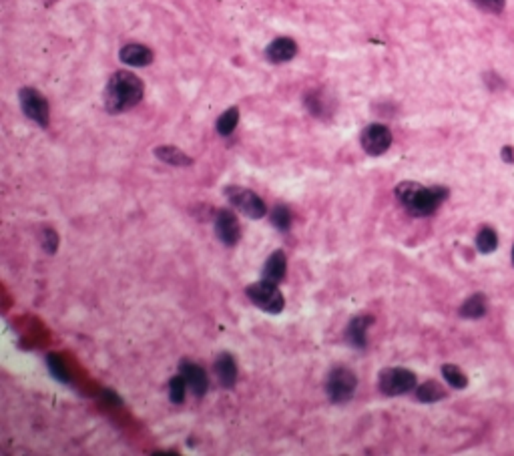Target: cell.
Here are the masks:
<instances>
[{
  "label": "cell",
  "mask_w": 514,
  "mask_h": 456,
  "mask_svg": "<svg viewBox=\"0 0 514 456\" xmlns=\"http://www.w3.org/2000/svg\"><path fill=\"white\" fill-rule=\"evenodd\" d=\"M398 203L414 217H428L448 199L446 187H424L416 181H402L394 189Z\"/></svg>",
  "instance_id": "cell-1"
},
{
  "label": "cell",
  "mask_w": 514,
  "mask_h": 456,
  "mask_svg": "<svg viewBox=\"0 0 514 456\" xmlns=\"http://www.w3.org/2000/svg\"><path fill=\"white\" fill-rule=\"evenodd\" d=\"M145 87L143 81L129 73V71H117L111 75L107 89H105V107L109 113L119 115L133 107H137L143 101Z\"/></svg>",
  "instance_id": "cell-2"
},
{
  "label": "cell",
  "mask_w": 514,
  "mask_h": 456,
  "mask_svg": "<svg viewBox=\"0 0 514 456\" xmlns=\"http://www.w3.org/2000/svg\"><path fill=\"white\" fill-rule=\"evenodd\" d=\"M326 394L333 404L350 402L358 390V376L354 370L346 366H333L326 376Z\"/></svg>",
  "instance_id": "cell-3"
},
{
  "label": "cell",
  "mask_w": 514,
  "mask_h": 456,
  "mask_svg": "<svg viewBox=\"0 0 514 456\" xmlns=\"http://www.w3.org/2000/svg\"><path fill=\"white\" fill-rule=\"evenodd\" d=\"M245 296L255 307H259L261 312L272 314V316L281 314L285 307V298H283L281 290L277 288V283L268 281V279H259V281L249 283L245 288Z\"/></svg>",
  "instance_id": "cell-4"
},
{
  "label": "cell",
  "mask_w": 514,
  "mask_h": 456,
  "mask_svg": "<svg viewBox=\"0 0 514 456\" xmlns=\"http://www.w3.org/2000/svg\"><path fill=\"white\" fill-rule=\"evenodd\" d=\"M378 388L384 396H402L416 388V374L408 368H384L378 376Z\"/></svg>",
  "instance_id": "cell-5"
},
{
  "label": "cell",
  "mask_w": 514,
  "mask_h": 456,
  "mask_svg": "<svg viewBox=\"0 0 514 456\" xmlns=\"http://www.w3.org/2000/svg\"><path fill=\"white\" fill-rule=\"evenodd\" d=\"M225 197L227 201L237 210L242 212L245 217L249 219H261L266 213H268V205L266 201L251 189H245V187H225Z\"/></svg>",
  "instance_id": "cell-6"
},
{
  "label": "cell",
  "mask_w": 514,
  "mask_h": 456,
  "mask_svg": "<svg viewBox=\"0 0 514 456\" xmlns=\"http://www.w3.org/2000/svg\"><path fill=\"white\" fill-rule=\"evenodd\" d=\"M18 101H21V109L23 113L34 121L38 127H49L51 123V107L49 101L32 87H25L18 92Z\"/></svg>",
  "instance_id": "cell-7"
},
{
  "label": "cell",
  "mask_w": 514,
  "mask_h": 456,
  "mask_svg": "<svg viewBox=\"0 0 514 456\" xmlns=\"http://www.w3.org/2000/svg\"><path fill=\"white\" fill-rule=\"evenodd\" d=\"M392 131L382 125V123H372L368 127H363L362 135H360V145L370 157H380L392 147Z\"/></svg>",
  "instance_id": "cell-8"
},
{
  "label": "cell",
  "mask_w": 514,
  "mask_h": 456,
  "mask_svg": "<svg viewBox=\"0 0 514 456\" xmlns=\"http://www.w3.org/2000/svg\"><path fill=\"white\" fill-rule=\"evenodd\" d=\"M215 236L225 247H235L242 240V225L237 215L231 210H219L213 219Z\"/></svg>",
  "instance_id": "cell-9"
},
{
  "label": "cell",
  "mask_w": 514,
  "mask_h": 456,
  "mask_svg": "<svg viewBox=\"0 0 514 456\" xmlns=\"http://www.w3.org/2000/svg\"><path fill=\"white\" fill-rule=\"evenodd\" d=\"M179 374L185 378V382H187V386L193 392V396H197V398L205 396L207 388H209V376H207L203 366L195 364L189 358H183L179 362Z\"/></svg>",
  "instance_id": "cell-10"
},
{
  "label": "cell",
  "mask_w": 514,
  "mask_h": 456,
  "mask_svg": "<svg viewBox=\"0 0 514 456\" xmlns=\"http://www.w3.org/2000/svg\"><path fill=\"white\" fill-rule=\"evenodd\" d=\"M298 55V42L290 36H279L272 40L266 49V59L273 64L290 62Z\"/></svg>",
  "instance_id": "cell-11"
},
{
  "label": "cell",
  "mask_w": 514,
  "mask_h": 456,
  "mask_svg": "<svg viewBox=\"0 0 514 456\" xmlns=\"http://www.w3.org/2000/svg\"><path fill=\"white\" fill-rule=\"evenodd\" d=\"M213 372L223 388H233L237 384V362L229 352H221L215 362H213Z\"/></svg>",
  "instance_id": "cell-12"
},
{
  "label": "cell",
  "mask_w": 514,
  "mask_h": 456,
  "mask_svg": "<svg viewBox=\"0 0 514 456\" xmlns=\"http://www.w3.org/2000/svg\"><path fill=\"white\" fill-rule=\"evenodd\" d=\"M374 324V318L372 316H354L350 322H348V328H346V342L356 348V350H363L368 346V328Z\"/></svg>",
  "instance_id": "cell-13"
},
{
  "label": "cell",
  "mask_w": 514,
  "mask_h": 456,
  "mask_svg": "<svg viewBox=\"0 0 514 456\" xmlns=\"http://www.w3.org/2000/svg\"><path fill=\"white\" fill-rule=\"evenodd\" d=\"M119 59L125 64H129V66H149L155 59V55H153V51L149 47H145V45H139V42H129V45H125L121 51H119Z\"/></svg>",
  "instance_id": "cell-14"
},
{
  "label": "cell",
  "mask_w": 514,
  "mask_h": 456,
  "mask_svg": "<svg viewBox=\"0 0 514 456\" xmlns=\"http://www.w3.org/2000/svg\"><path fill=\"white\" fill-rule=\"evenodd\" d=\"M285 272H287V257H285V253L281 249H275L272 255L266 259V264H264L261 279L279 283V281H283Z\"/></svg>",
  "instance_id": "cell-15"
},
{
  "label": "cell",
  "mask_w": 514,
  "mask_h": 456,
  "mask_svg": "<svg viewBox=\"0 0 514 456\" xmlns=\"http://www.w3.org/2000/svg\"><path fill=\"white\" fill-rule=\"evenodd\" d=\"M155 157H157L159 161L167 163V165H173V167H189V165H193V159H191L187 153H183L181 149L173 147V145L157 147V149H155Z\"/></svg>",
  "instance_id": "cell-16"
},
{
  "label": "cell",
  "mask_w": 514,
  "mask_h": 456,
  "mask_svg": "<svg viewBox=\"0 0 514 456\" xmlns=\"http://www.w3.org/2000/svg\"><path fill=\"white\" fill-rule=\"evenodd\" d=\"M458 314L462 318H466V320H478V318H483L484 314H486V298H484L483 294L470 296L464 304L460 305Z\"/></svg>",
  "instance_id": "cell-17"
},
{
  "label": "cell",
  "mask_w": 514,
  "mask_h": 456,
  "mask_svg": "<svg viewBox=\"0 0 514 456\" xmlns=\"http://www.w3.org/2000/svg\"><path fill=\"white\" fill-rule=\"evenodd\" d=\"M416 398L420 402H426V404H432V402H440L446 398V390L442 388V384H438L436 380H428L420 384L416 388Z\"/></svg>",
  "instance_id": "cell-18"
},
{
  "label": "cell",
  "mask_w": 514,
  "mask_h": 456,
  "mask_svg": "<svg viewBox=\"0 0 514 456\" xmlns=\"http://www.w3.org/2000/svg\"><path fill=\"white\" fill-rule=\"evenodd\" d=\"M240 125V109L237 107H229L225 113H221V117L215 123V129L221 137H229L233 135V131Z\"/></svg>",
  "instance_id": "cell-19"
},
{
  "label": "cell",
  "mask_w": 514,
  "mask_h": 456,
  "mask_svg": "<svg viewBox=\"0 0 514 456\" xmlns=\"http://www.w3.org/2000/svg\"><path fill=\"white\" fill-rule=\"evenodd\" d=\"M270 219H272V225L277 231H290L292 221H294V213H292V210L287 205L279 203V205H275L272 210Z\"/></svg>",
  "instance_id": "cell-20"
},
{
  "label": "cell",
  "mask_w": 514,
  "mask_h": 456,
  "mask_svg": "<svg viewBox=\"0 0 514 456\" xmlns=\"http://www.w3.org/2000/svg\"><path fill=\"white\" fill-rule=\"evenodd\" d=\"M47 368H49V372L62 382V384H68L70 382V372H68V366L66 362L62 360L59 354H49L47 356Z\"/></svg>",
  "instance_id": "cell-21"
},
{
  "label": "cell",
  "mask_w": 514,
  "mask_h": 456,
  "mask_svg": "<svg viewBox=\"0 0 514 456\" xmlns=\"http://www.w3.org/2000/svg\"><path fill=\"white\" fill-rule=\"evenodd\" d=\"M442 376H444V380L456 388V390H462V388H466L468 386V378H466V374L458 368L456 364H444L442 366Z\"/></svg>",
  "instance_id": "cell-22"
},
{
  "label": "cell",
  "mask_w": 514,
  "mask_h": 456,
  "mask_svg": "<svg viewBox=\"0 0 514 456\" xmlns=\"http://www.w3.org/2000/svg\"><path fill=\"white\" fill-rule=\"evenodd\" d=\"M476 247L480 253H492L498 247V236L492 227H483L476 236Z\"/></svg>",
  "instance_id": "cell-23"
},
{
  "label": "cell",
  "mask_w": 514,
  "mask_h": 456,
  "mask_svg": "<svg viewBox=\"0 0 514 456\" xmlns=\"http://www.w3.org/2000/svg\"><path fill=\"white\" fill-rule=\"evenodd\" d=\"M187 390H189V386H187V382H185V378H183L181 374H179V376H173V378L169 380V400H171L173 404H183Z\"/></svg>",
  "instance_id": "cell-24"
},
{
  "label": "cell",
  "mask_w": 514,
  "mask_h": 456,
  "mask_svg": "<svg viewBox=\"0 0 514 456\" xmlns=\"http://www.w3.org/2000/svg\"><path fill=\"white\" fill-rule=\"evenodd\" d=\"M303 103H305V107H307V111H309L311 115L324 117V113H326V103H324V99H322L320 92H307V94L303 97Z\"/></svg>",
  "instance_id": "cell-25"
},
{
  "label": "cell",
  "mask_w": 514,
  "mask_h": 456,
  "mask_svg": "<svg viewBox=\"0 0 514 456\" xmlns=\"http://www.w3.org/2000/svg\"><path fill=\"white\" fill-rule=\"evenodd\" d=\"M40 244H42V249H44L49 255H55L57 249H59V233H57L53 227H44V229H42Z\"/></svg>",
  "instance_id": "cell-26"
},
{
  "label": "cell",
  "mask_w": 514,
  "mask_h": 456,
  "mask_svg": "<svg viewBox=\"0 0 514 456\" xmlns=\"http://www.w3.org/2000/svg\"><path fill=\"white\" fill-rule=\"evenodd\" d=\"M480 10L484 12H492V14H498V12H502L504 10V4H506V0H472Z\"/></svg>",
  "instance_id": "cell-27"
},
{
  "label": "cell",
  "mask_w": 514,
  "mask_h": 456,
  "mask_svg": "<svg viewBox=\"0 0 514 456\" xmlns=\"http://www.w3.org/2000/svg\"><path fill=\"white\" fill-rule=\"evenodd\" d=\"M105 400L109 404H121V398L115 394V392H111V390H105Z\"/></svg>",
  "instance_id": "cell-28"
},
{
  "label": "cell",
  "mask_w": 514,
  "mask_h": 456,
  "mask_svg": "<svg viewBox=\"0 0 514 456\" xmlns=\"http://www.w3.org/2000/svg\"><path fill=\"white\" fill-rule=\"evenodd\" d=\"M502 159H504V161H509V163H513V161H514V149H513V147H504V149H502Z\"/></svg>",
  "instance_id": "cell-29"
},
{
  "label": "cell",
  "mask_w": 514,
  "mask_h": 456,
  "mask_svg": "<svg viewBox=\"0 0 514 456\" xmlns=\"http://www.w3.org/2000/svg\"><path fill=\"white\" fill-rule=\"evenodd\" d=\"M513 264H514V245H513Z\"/></svg>",
  "instance_id": "cell-30"
}]
</instances>
